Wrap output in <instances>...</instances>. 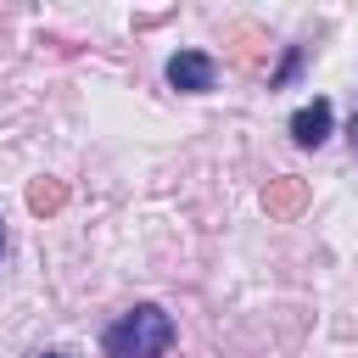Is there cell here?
I'll return each mask as SVG.
<instances>
[{"label": "cell", "mask_w": 358, "mask_h": 358, "mask_svg": "<svg viewBox=\"0 0 358 358\" xmlns=\"http://www.w3.org/2000/svg\"><path fill=\"white\" fill-rule=\"evenodd\" d=\"M168 341H173V319H168L157 302L129 308V313L106 330V352H112V358H162Z\"/></svg>", "instance_id": "cell-1"}, {"label": "cell", "mask_w": 358, "mask_h": 358, "mask_svg": "<svg viewBox=\"0 0 358 358\" xmlns=\"http://www.w3.org/2000/svg\"><path fill=\"white\" fill-rule=\"evenodd\" d=\"M168 84L185 90V95L213 90V56H201V50H179V56H168Z\"/></svg>", "instance_id": "cell-2"}, {"label": "cell", "mask_w": 358, "mask_h": 358, "mask_svg": "<svg viewBox=\"0 0 358 358\" xmlns=\"http://www.w3.org/2000/svg\"><path fill=\"white\" fill-rule=\"evenodd\" d=\"M330 123H336L330 101H308V106H302V112L291 117V140H296V145H324Z\"/></svg>", "instance_id": "cell-3"}, {"label": "cell", "mask_w": 358, "mask_h": 358, "mask_svg": "<svg viewBox=\"0 0 358 358\" xmlns=\"http://www.w3.org/2000/svg\"><path fill=\"white\" fill-rule=\"evenodd\" d=\"M62 196H67V190H62L56 179H39V185L28 190V207H34V213H50V207H62Z\"/></svg>", "instance_id": "cell-4"}, {"label": "cell", "mask_w": 358, "mask_h": 358, "mask_svg": "<svg viewBox=\"0 0 358 358\" xmlns=\"http://www.w3.org/2000/svg\"><path fill=\"white\" fill-rule=\"evenodd\" d=\"M263 201H268V207H274V213H291V207H296V201H302V185H296V179H285V185H274V190H268V196H263Z\"/></svg>", "instance_id": "cell-5"}, {"label": "cell", "mask_w": 358, "mask_h": 358, "mask_svg": "<svg viewBox=\"0 0 358 358\" xmlns=\"http://www.w3.org/2000/svg\"><path fill=\"white\" fill-rule=\"evenodd\" d=\"M352 145H358V112H352Z\"/></svg>", "instance_id": "cell-6"}, {"label": "cell", "mask_w": 358, "mask_h": 358, "mask_svg": "<svg viewBox=\"0 0 358 358\" xmlns=\"http://www.w3.org/2000/svg\"><path fill=\"white\" fill-rule=\"evenodd\" d=\"M45 358H67V352H45Z\"/></svg>", "instance_id": "cell-7"}, {"label": "cell", "mask_w": 358, "mask_h": 358, "mask_svg": "<svg viewBox=\"0 0 358 358\" xmlns=\"http://www.w3.org/2000/svg\"><path fill=\"white\" fill-rule=\"evenodd\" d=\"M0 246H6V235H0Z\"/></svg>", "instance_id": "cell-8"}]
</instances>
